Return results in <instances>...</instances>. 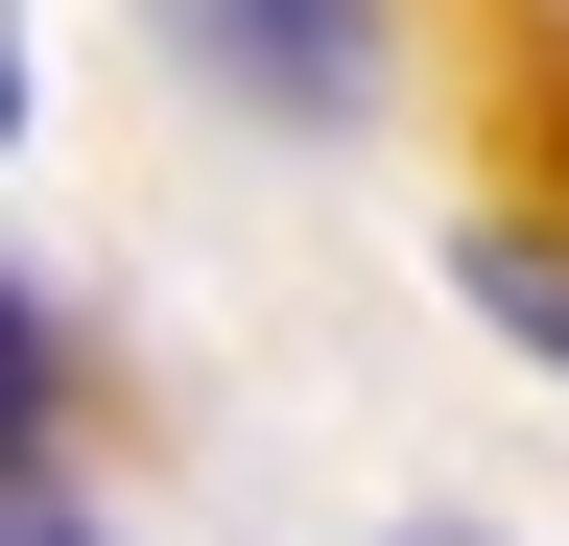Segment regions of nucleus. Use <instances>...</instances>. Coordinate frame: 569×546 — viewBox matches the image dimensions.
<instances>
[{"instance_id": "7ed1b4c3", "label": "nucleus", "mask_w": 569, "mask_h": 546, "mask_svg": "<svg viewBox=\"0 0 569 546\" xmlns=\"http://www.w3.org/2000/svg\"><path fill=\"white\" fill-rule=\"evenodd\" d=\"M0 546H96V523H71V499H48V475H24V523H0Z\"/></svg>"}, {"instance_id": "f03ea898", "label": "nucleus", "mask_w": 569, "mask_h": 546, "mask_svg": "<svg viewBox=\"0 0 569 546\" xmlns=\"http://www.w3.org/2000/svg\"><path fill=\"white\" fill-rule=\"evenodd\" d=\"M451 286H475V309L569 380V238H546V215H475V238H451Z\"/></svg>"}, {"instance_id": "20e7f679", "label": "nucleus", "mask_w": 569, "mask_h": 546, "mask_svg": "<svg viewBox=\"0 0 569 546\" xmlns=\"http://www.w3.org/2000/svg\"><path fill=\"white\" fill-rule=\"evenodd\" d=\"M403 546H498V523H403Z\"/></svg>"}, {"instance_id": "f257e3e1", "label": "nucleus", "mask_w": 569, "mask_h": 546, "mask_svg": "<svg viewBox=\"0 0 569 546\" xmlns=\"http://www.w3.org/2000/svg\"><path fill=\"white\" fill-rule=\"evenodd\" d=\"M167 48L261 119H356L380 96V0H167Z\"/></svg>"}]
</instances>
